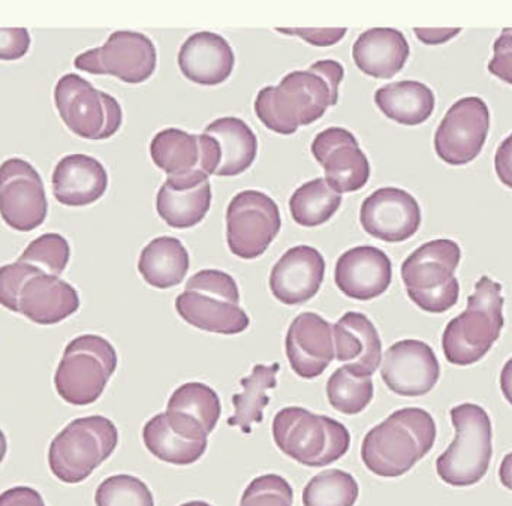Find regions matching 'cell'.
<instances>
[{
    "label": "cell",
    "mask_w": 512,
    "mask_h": 506,
    "mask_svg": "<svg viewBox=\"0 0 512 506\" xmlns=\"http://www.w3.org/2000/svg\"><path fill=\"white\" fill-rule=\"evenodd\" d=\"M345 69L336 60H319L307 71L289 72L279 86L264 87L255 99L262 125L279 135L309 126L339 101Z\"/></svg>",
    "instance_id": "cell-1"
},
{
    "label": "cell",
    "mask_w": 512,
    "mask_h": 506,
    "mask_svg": "<svg viewBox=\"0 0 512 506\" xmlns=\"http://www.w3.org/2000/svg\"><path fill=\"white\" fill-rule=\"evenodd\" d=\"M435 418L421 408H403L373 427L361 444V460L372 474L399 478L435 447Z\"/></svg>",
    "instance_id": "cell-2"
},
{
    "label": "cell",
    "mask_w": 512,
    "mask_h": 506,
    "mask_svg": "<svg viewBox=\"0 0 512 506\" xmlns=\"http://www.w3.org/2000/svg\"><path fill=\"white\" fill-rule=\"evenodd\" d=\"M504 304L501 283L489 276L475 283L465 312L451 319L442 334V348L448 363L471 366L489 354L505 325Z\"/></svg>",
    "instance_id": "cell-3"
},
{
    "label": "cell",
    "mask_w": 512,
    "mask_h": 506,
    "mask_svg": "<svg viewBox=\"0 0 512 506\" xmlns=\"http://www.w3.org/2000/svg\"><path fill=\"white\" fill-rule=\"evenodd\" d=\"M273 439L289 459L307 468H324L342 459L351 445L345 424L289 406L274 415Z\"/></svg>",
    "instance_id": "cell-4"
},
{
    "label": "cell",
    "mask_w": 512,
    "mask_h": 506,
    "mask_svg": "<svg viewBox=\"0 0 512 506\" xmlns=\"http://www.w3.org/2000/svg\"><path fill=\"white\" fill-rule=\"evenodd\" d=\"M176 310L183 321L209 333L234 336L251 325L248 313L240 307L239 285L221 270L194 274L176 298Z\"/></svg>",
    "instance_id": "cell-5"
},
{
    "label": "cell",
    "mask_w": 512,
    "mask_h": 506,
    "mask_svg": "<svg viewBox=\"0 0 512 506\" xmlns=\"http://www.w3.org/2000/svg\"><path fill=\"white\" fill-rule=\"evenodd\" d=\"M462 249L454 240L424 243L402 264V279L412 303L427 313L448 312L460 297L456 270Z\"/></svg>",
    "instance_id": "cell-6"
},
{
    "label": "cell",
    "mask_w": 512,
    "mask_h": 506,
    "mask_svg": "<svg viewBox=\"0 0 512 506\" xmlns=\"http://www.w3.org/2000/svg\"><path fill=\"white\" fill-rule=\"evenodd\" d=\"M450 417L456 439L436 460V471L448 486H475L486 477L492 462V420L483 406L474 403L454 406Z\"/></svg>",
    "instance_id": "cell-7"
},
{
    "label": "cell",
    "mask_w": 512,
    "mask_h": 506,
    "mask_svg": "<svg viewBox=\"0 0 512 506\" xmlns=\"http://www.w3.org/2000/svg\"><path fill=\"white\" fill-rule=\"evenodd\" d=\"M119 444L116 424L102 415L71 421L48 450V465L57 480L66 484L83 483Z\"/></svg>",
    "instance_id": "cell-8"
},
{
    "label": "cell",
    "mask_w": 512,
    "mask_h": 506,
    "mask_svg": "<svg viewBox=\"0 0 512 506\" xmlns=\"http://www.w3.org/2000/svg\"><path fill=\"white\" fill-rule=\"evenodd\" d=\"M119 358L104 337L83 334L66 345L54 375L57 394L72 406L95 403L104 394Z\"/></svg>",
    "instance_id": "cell-9"
},
{
    "label": "cell",
    "mask_w": 512,
    "mask_h": 506,
    "mask_svg": "<svg viewBox=\"0 0 512 506\" xmlns=\"http://www.w3.org/2000/svg\"><path fill=\"white\" fill-rule=\"evenodd\" d=\"M156 167L167 173L165 185L176 191H189L215 176L221 165V147L210 135H192L182 129L158 132L150 144Z\"/></svg>",
    "instance_id": "cell-10"
},
{
    "label": "cell",
    "mask_w": 512,
    "mask_h": 506,
    "mask_svg": "<svg viewBox=\"0 0 512 506\" xmlns=\"http://www.w3.org/2000/svg\"><path fill=\"white\" fill-rule=\"evenodd\" d=\"M54 105L66 128L84 140H108L122 126L123 111L117 99L77 74L63 75L57 81Z\"/></svg>",
    "instance_id": "cell-11"
},
{
    "label": "cell",
    "mask_w": 512,
    "mask_h": 506,
    "mask_svg": "<svg viewBox=\"0 0 512 506\" xmlns=\"http://www.w3.org/2000/svg\"><path fill=\"white\" fill-rule=\"evenodd\" d=\"M158 53L149 36L119 30L111 33L102 47L78 54L74 66L93 75H113L123 83L140 84L156 69Z\"/></svg>",
    "instance_id": "cell-12"
},
{
    "label": "cell",
    "mask_w": 512,
    "mask_h": 506,
    "mask_svg": "<svg viewBox=\"0 0 512 506\" xmlns=\"http://www.w3.org/2000/svg\"><path fill=\"white\" fill-rule=\"evenodd\" d=\"M282 228L279 207L259 191H243L227 209V242L233 255L255 259L264 255Z\"/></svg>",
    "instance_id": "cell-13"
},
{
    "label": "cell",
    "mask_w": 512,
    "mask_h": 506,
    "mask_svg": "<svg viewBox=\"0 0 512 506\" xmlns=\"http://www.w3.org/2000/svg\"><path fill=\"white\" fill-rule=\"evenodd\" d=\"M48 201L44 182L26 159H6L0 165V216L12 230L30 233L44 224Z\"/></svg>",
    "instance_id": "cell-14"
},
{
    "label": "cell",
    "mask_w": 512,
    "mask_h": 506,
    "mask_svg": "<svg viewBox=\"0 0 512 506\" xmlns=\"http://www.w3.org/2000/svg\"><path fill=\"white\" fill-rule=\"evenodd\" d=\"M490 131V110L477 96L451 105L435 134L436 155L448 165L471 164L483 152Z\"/></svg>",
    "instance_id": "cell-15"
},
{
    "label": "cell",
    "mask_w": 512,
    "mask_h": 506,
    "mask_svg": "<svg viewBox=\"0 0 512 506\" xmlns=\"http://www.w3.org/2000/svg\"><path fill=\"white\" fill-rule=\"evenodd\" d=\"M312 155L324 167L325 182L337 194L357 192L370 179V164L357 138L345 128H328L313 140Z\"/></svg>",
    "instance_id": "cell-16"
},
{
    "label": "cell",
    "mask_w": 512,
    "mask_h": 506,
    "mask_svg": "<svg viewBox=\"0 0 512 506\" xmlns=\"http://www.w3.org/2000/svg\"><path fill=\"white\" fill-rule=\"evenodd\" d=\"M382 381L397 396L421 397L433 390L441 378V366L432 346L421 340L394 343L382 358Z\"/></svg>",
    "instance_id": "cell-17"
},
{
    "label": "cell",
    "mask_w": 512,
    "mask_h": 506,
    "mask_svg": "<svg viewBox=\"0 0 512 506\" xmlns=\"http://www.w3.org/2000/svg\"><path fill=\"white\" fill-rule=\"evenodd\" d=\"M360 222L369 236L385 243H403L421 227V209L409 192L381 188L361 204Z\"/></svg>",
    "instance_id": "cell-18"
},
{
    "label": "cell",
    "mask_w": 512,
    "mask_h": 506,
    "mask_svg": "<svg viewBox=\"0 0 512 506\" xmlns=\"http://www.w3.org/2000/svg\"><path fill=\"white\" fill-rule=\"evenodd\" d=\"M285 348L294 373L303 379L318 378L336 355L333 325L316 313H301L289 325Z\"/></svg>",
    "instance_id": "cell-19"
},
{
    "label": "cell",
    "mask_w": 512,
    "mask_h": 506,
    "mask_svg": "<svg viewBox=\"0 0 512 506\" xmlns=\"http://www.w3.org/2000/svg\"><path fill=\"white\" fill-rule=\"evenodd\" d=\"M325 276V259L312 246L288 249L274 264L270 274L271 294L286 306H298L312 300Z\"/></svg>",
    "instance_id": "cell-20"
},
{
    "label": "cell",
    "mask_w": 512,
    "mask_h": 506,
    "mask_svg": "<svg viewBox=\"0 0 512 506\" xmlns=\"http://www.w3.org/2000/svg\"><path fill=\"white\" fill-rule=\"evenodd\" d=\"M337 288L346 297L370 301L381 297L393 280V264L387 253L375 246H357L340 255L334 270Z\"/></svg>",
    "instance_id": "cell-21"
},
{
    "label": "cell",
    "mask_w": 512,
    "mask_h": 506,
    "mask_svg": "<svg viewBox=\"0 0 512 506\" xmlns=\"http://www.w3.org/2000/svg\"><path fill=\"white\" fill-rule=\"evenodd\" d=\"M221 414V399L213 388L203 382H188L171 394L165 417L168 426L182 438L207 442Z\"/></svg>",
    "instance_id": "cell-22"
},
{
    "label": "cell",
    "mask_w": 512,
    "mask_h": 506,
    "mask_svg": "<svg viewBox=\"0 0 512 506\" xmlns=\"http://www.w3.org/2000/svg\"><path fill=\"white\" fill-rule=\"evenodd\" d=\"M236 56L230 42L213 32L189 36L179 51V68L192 83L219 86L231 77Z\"/></svg>",
    "instance_id": "cell-23"
},
{
    "label": "cell",
    "mask_w": 512,
    "mask_h": 506,
    "mask_svg": "<svg viewBox=\"0 0 512 506\" xmlns=\"http://www.w3.org/2000/svg\"><path fill=\"white\" fill-rule=\"evenodd\" d=\"M336 358L348 363L355 376H370L382 361V342L373 322L360 312H348L333 325Z\"/></svg>",
    "instance_id": "cell-24"
},
{
    "label": "cell",
    "mask_w": 512,
    "mask_h": 506,
    "mask_svg": "<svg viewBox=\"0 0 512 506\" xmlns=\"http://www.w3.org/2000/svg\"><path fill=\"white\" fill-rule=\"evenodd\" d=\"M51 188L63 206L87 207L104 197L108 173L98 159L75 153L60 159L51 177Z\"/></svg>",
    "instance_id": "cell-25"
},
{
    "label": "cell",
    "mask_w": 512,
    "mask_h": 506,
    "mask_svg": "<svg viewBox=\"0 0 512 506\" xmlns=\"http://www.w3.org/2000/svg\"><path fill=\"white\" fill-rule=\"evenodd\" d=\"M80 309V295L74 286L50 274H38L24 283L18 313L39 325H56Z\"/></svg>",
    "instance_id": "cell-26"
},
{
    "label": "cell",
    "mask_w": 512,
    "mask_h": 506,
    "mask_svg": "<svg viewBox=\"0 0 512 506\" xmlns=\"http://www.w3.org/2000/svg\"><path fill=\"white\" fill-rule=\"evenodd\" d=\"M408 41L400 30L375 27L358 36L352 48L355 65L364 74L388 80L405 68L409 59Z\"/></svg>",
    "instance_id": "cell-27"
},
{
    "label": "cell",
    "mask_w": 512,
    "mask_h": 506,
    "mask_svg": "<svg viewBox=\"0 0 512 506\" xmlns=\"http://www.w3.org/2000/svg\"><path fill=\"white\" fill-rule=\"evenodd\" d=\"M375 104L399 125L418 126L430 119L436 107L435 93L420 81L406 80L376 90Z\"/></svg>",
    "instance_id": "cell-28"
},
{
    "label": "cell",
    "mask_w": 512,
    "mask_h": 506,
    "mask_svg": "<svg viewBox=\"0 0 512 506\" xmlns=\"http://www.w3.org/2000/svg\"><path fill=\"white\" fill-rule=\"evenodd\" d=\"M204 134L216 138L221 147V165L215 176H239L254 164L258 140L251 126L239 117H221L210 123Z\"/></svg>",
    "instance_id": "cell-29"
},
{
    "label": "cell",
    "mask_w": 512,
    "mask_h": 506,
    "mask_svg": "<svg viewBox=\"0 0 512 506\" xmlns=\"http://www.w3.org/2000/svg\"><path fill=\"white\" fill-rule=\"evenodd\" d=\"M191 259L183 243L174 237H158L143 249L138 271L150 286L170 289L180 285L189 271Z\"/></svg>",
    "instance_id": "cell-30"
},
{
    "label": "cell",
    "mask_w": 512,
    "mask_h": 506,
    "mask_svg": "<svg viewBox=\"0 0 512 506\" xmlns=\"http://www.w3.org/2000/svg\"><path fill=\"white\" fill-rule=\"evenodd\" d=\"M280 366L277 363L271 366L256 364L248 378L240 381L243 391L234 394L233 405L236 414L228 418V426L240 427L242 433H252L254 424H261L264 420V408L270 403L268 391L277 387V372Z\"/></svg>",
    "instance_id": "cell-31"
},
{
    "label": "cell",
    "mask_w": 512,
    "mask_h": 506,
    "mask_svg": "<svg viewBox=\"0 0 512 506\" xmlns=\"http://www.w3.org/2000/svg\"><path fill=\"white\" fill-rule=\"evenodd\" d=\"M212 206V186L204 182L189 191H176L162 185L156 198V210L168 227L188 230L200 224Z\"/></svg>",
    "instance_id": "cell-32"
},
{
    "label": "cell",
    "mask_w": 512,
    "mask_h": 506,
    "mask_svg": "<svg viewBox=\"0 0 512 506\" xmlns=\"http://www.w3.org/2000/svg\"><path fill=\"white\" fill-rule=\"evenodd\" d=\"M144 445L150 454L176 466L197 463L206 454L209 442H192L173 432L165 414H158L147 421L143 429Z\"/></svg>",
    "instance_id": "cell-33"
},
{
    "label": "cell",
    "mask_w": 512,
    "mask_h": 506,
    "mask_svg": "<svg viewBox=\"0 0 512 506\" xmlns=\"http://www.w3.org/2000/svg\"><path fill=\"white\" fill-rule=\"evenodd\" d=\"M342 204V195L330 188L325 179L310 180L301 185L289 200L295 224L315 228L327 224Z\"/></svg>",
    "instance_id": "cell-34"
},
{
    "label": "cell",
    "mask_w": 512,
    "mask_h": 506,
    "mask_svg": "<svg viewBox=\"0 0 512 506\" xmlns=\"http://www.w3.org/2000/svg\"><path fill=\"white\" fill-rule=\"evenodd\" d=\"M360 496L357 480L348 472L328 469L304 487V506H354Z\"/></svg>",
    "instance_id": "cell-35"
},
{
    "label": "cell",
    "mask_w": 512,
    "mask_h": 506,
    "mask_svg": "<svg viewBox=\"0 0 512 506\" xmlns=\"http://www.w3.org/2000/svg\"><path fill=\"white\" fill-rule=\"evenodd\" d=\"M375 387L370 376H355L346 366L334 370L327 382V397L340 414L357 415L373 400Z\"/></svg>",
    "instance_id": "cell-36"
},
{
    "label": "cell",
    "mask_w": 512,
    "mask_h": 506,
    "mask_svg": "<svg viewBox=\"0 0 512 506\" xmlns=\"http://www.w3.org/2000/svg\"><path fill=\"white\" fill-rule=\"evenodd\" d=\"M71 246L65 237L56 233L44 234L33 240L17 261L26 262L42 273L60 277L68 267Z\"/></svg>",
    "instance_id": "cell-37"
},
{
    "label": "cell",
    "mask_w": 512,
    "mask_h": 506,
    "mask_svg": "<svg viewBox=\"0 0 512 506\" xmlns=\"http://www.w3.org/2000/svg\"><path fill=\"white\" fill-rule=\"evenodd\" d=\"M96 506H155L152 492L140 478L113 475L96 490Z\"/></svg>",
    "instance_id": "cell-38"
},
{
    "label": "cell",
    "mask_w": 512,
    "mask_h": 506,
    "mask_svg": "<svg viewBox=\"0 0 512 506\" xmlns=\"http://www.w3.org/2000/svg\"><path fill=\"white\" fill-rule=\"evenodd\" d=\"M291 484L276 474L261 475L251 481L243 493L240 506H292Z\"/></svg>",
    "instance_id": "cell-39"
},
{
    "label": "cell",
    "mask_w": 512,
    "mask_h": 506,
    "mask_svg": "<svg viewBox=\"0 0 512 506\" xmlns=\"http://www.w3.org/2000/svg\"><path fill=\"white\" fill-rule=\"evenodd\" d=\"M38 274H42V271L26 262L17 261L0 267V304L5 309L18 313V300L24 283Z\"/></svg>",
    "instance_id": "cell-40"
},
{
    "label": "cell",
    "mask_w": 512,
    "mask_h": 506,
    "mask_svg": "<svg viewBox=\"0 0 512 506\" xmlns=\"http://www.w3.org/2000/svg\"><path fill=\"white\" fill-rule=\"evenodd\" d=\"M493 51L495 56L490 60L489 71L512 86V29L502 30L493 45Z\"/></svg>",
    "instance_id": "cell-41"
},
{
    "label": "cell",
    "mask_w": 512,
    "mask_h": 506,
    "mask_svg": "<svg viewBox=\"0 0 512 506\" xmlns=\"http://www.w3.org/2000/svg\"><path fill=\"white\" fill-rule=\"evenodd\" d=\"M30 33L24 27L0 29V60L12 62L26 56L30 48Z\"/></svg>",
    "instance_id": "cell-42"
},
{
    "label": "cell",
    "mask_w": 512,
    "mask_h": 506,
    "mask_svg": "<svg viewBox=\"0 0 512 506\" xmlns=\"http://www.w3.org/2000/svg\"><path fill=\"white\" fill-rule=\"evenodd\" d=\"M276 32L283 33V35H294L303 41L309 42L310 45L315 47H331L336 45L337 42L342 41L343 36L346 35V29H280L277 27Z\"/></svg>",
    "instance_id": "cell-43"
},
{
    "label": "cell",
    "mask_w": 512,
    "mask_h": 506,
    "mask_svg": "<svg viewBox=\"0 0 512 506\" xmlns=\"http://www.w3.org/2000/svg\"><path fill=\"white\" fill-rule=\"evenodd\" d=\"M0 506H45V502L38 490L18 486L0 495Z\"/></svg>",
    "instance_id": "cell-44"
},
{
    "label": "cell",
    "mask_w": 512,
    "mask_h": 506,
    "mask_svg": "<svg viewBox=\"0 0 512 506\" xmlns=\"http://www.w3.org/2000/svg\"><path fill=\"white\" fill-rule=\"evenodd\" d=\"M495 170L502 185L512 189V134L498 147L495 156Z\"/></svg>",
    "instance_id": "cell-45"
},
{
    "label": "cell",
    "mask_w": 512,
    "mask_h": 506,
    "mask_svg": "<svg viewBox=\"0 0 512 506\" xmlns=\"http://www.w3.org/2000/svg\"><path fill=\"white\" fill-rule=\"evenodd\" d=\"M415 35L423 44L441 45L462 33V29H414Z\"/></svg>",
    "instance_id": "cell-46"
},
{
    "label": "cell",
    "mask_w": 512,
    "mask_h": 506,
    "mask_svg": "<svg viewBox=\"0 0 512 506\" xmlns=\"http://www.w3.org/2000/svg\"><path fill=\"white\" fill-rule=\"evenodd\" d=\"M501 390L505 399L512 405V358L505 363L501 372Z\"/></svg>",
    "instance_id": "cell-47"
},
{
    "label": "cell",
    "mask_w": 512,
    "mask_h": 506,
    "mask_svg": "<svg viewBox=\"0 0 512 506\" xmlns=\"http://www.w3.org/2000/svg\"><path fill=\"white\" fill-rule=\"evenodd\" d=\"M499 480H501L502 486L512 492V453L507 454L502 460L501 468H499Z\"/></svg>",
    "instance_id": "cell-48"
},
{
    "label": "cell",
    "mask_w": 512,
    "mask_h": 506,
    "mask_svg": "<svg viewBox=\"0 0 512 506\" xmlns=\"http://www.w3.org/2000/svg\"><path fill=\"white\" fill-rule=\"evenodd\" d=\"M6 451H8V442H6L5 433L0 429V465H2L3 460H5Z\"/></svg>",
    "instance_id": "cell-49"
},
{
    "label": "cell",
    "mask_w": 512,
    "mask_h": 506,
    "mask_svg": "<svg viewBox=\"0 0 512 506\" xmlns=\"http://www.w3.org/2000/svg\"><path fill=\"white\" fill-rule=\"evenodd\" d=\"M180 506H212V505L207 504V502H204V501H192V502H186V504H183Z\"/></svg>",
    "instance_id": "cell-50"
}]
</instances>
